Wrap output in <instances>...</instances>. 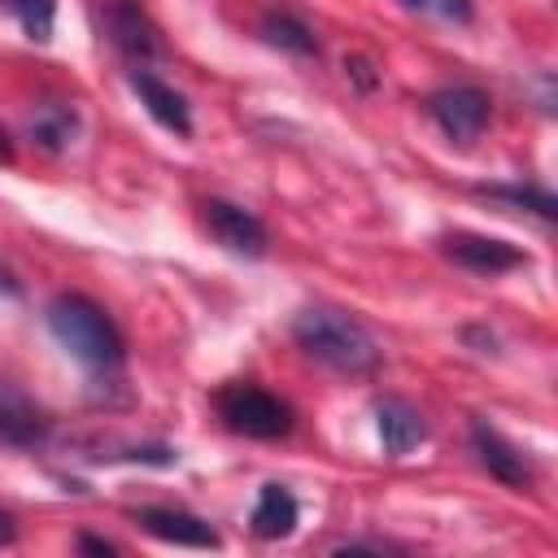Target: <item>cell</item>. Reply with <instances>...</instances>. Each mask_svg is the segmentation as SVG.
Here are the masks:
<instances>
[{
	"label": "cell",
	"mask_w": 558,
	"mask_h": 558,
	"mask_svg": "<svg viewBox=\"0 0 558 558\" xmlns=\"http://www.w3.org/2000/svg\"><path fill=\"white\" fill-rule=\"evenodd\" d=\"M471 453H475V462L497 480V484H506V488H527L532 484V462H527V453L514 445V440H506L493 423H484V418H475L471 423Z\"/></svg>",
	"instance_id": "cell-8"
},
{
	"label": "cell",
	"mask_w": 558,
	"mask_h": 558,
	"mask_svg": "<svg viewBox=\"0 0 558 558\" xmlns=\"http://www.w3.org/2000/svg\"><path fill=\"white\" fill-rule=\"evenodd\" d=\"M410 9L436 17V22H453V26H466L475 17V4L471 0H405Z\"/></svg>",
	"instance_id": "cell-18"
},
{
	"label": "cell",
	"mask_w": 558,
	"mask_h": 558,
	"mask_svg": "<svg viewBox=\"0 0 558 558\" xmlns=\"http://www.w3.org/2000/svg\"><path fill=\"white\" fill-rule=\"evenodd\" d=\"M135 523L166 545H183V549H218L222 545V536L201 514H187L174 506H144V510H135Z\"/></svg>",
	"instance_id": "cell-11"
},
{
	"label": "cell",
	"mask_w": 558,
	"mask_h": 558,
	"mask_svg": "<svg viewBox=\"0 0 558 558\" xmlns=\"http://www.w3.org/2000/svg\"><path fill=\"white\" fill-rule=\"evenodd\" d=\"M0 4L17 17V26L26 31V39H35V44H48V39H52L57 0H0Z\"/></svg>",
	"instance_id": "cell-17"
},
{
	"label": "cell",
	"mask_w": 558,
	"mask_h": 558,
	"mask_svg": "<svg viewBox=\"0 0 558 558\" xmlns=\"http://www.w3.org/2000/svg\"><path fill=\"white\" fill-rule=\"evenodd\" d=\"M257 35H262L270 48H279V52H292V57H318V39H314L310 22L296 17V13H288V9H266L262 22H257Z\"/></svg>",
	"instance_id": "cell-15"
},
{
	"label": "cell",
	"mask_w": 558,
	"mask_h": 558,
	"mask_svg": "<svg viewBox=\"0 0 558 558\" xmlns=\"http://www.w3.org/2000/svg\"><path fill=\"white\" fill-rule=\"evenodd\" d=\"M440 253L471 270V275H506L514 266H527V253L519 244H506L497 235H480V231H449L440 235Z\"/></svg>",
	"instance_id": "cell-7"
},
{
	"label": "cell",
	"mask_w": 558,
	"mask_h": 558,
	"mask_svg": "<svg viewBox=\"0 0 558 558\" xmlns=\"http://www.w3.org/2000/svg\"><path fill=\"white\" fill-rule=\"evenodd\" d=\"M0 292H4V296H22V283H17V279H13L4 266H0Z\"/></svg>",
	"instance_id": "cell-22"
},
{
	"label": "cell",
	"mask_w": 558,
	"mask_h": 558,
	"mask_svg": "<svg viewBox=\"0 0 558 558\" xmlns=\"http://www.w3.org/2000/svg\"><path fill=\"white\" fill-rule=\"evenodd\" d=\"M423 113H427L449 140L471 144V140H480V131L488 126L493 100H488V92L475 87V83H449V87H440V92H432V96L423 100Z\"/></svg>",
	"instance_id": "cell-5"
},
{
	"label": "cell",
	"mask_w": 558,
	"mask_h": 558,
	"mask_svg": "<svg viewBox=\"0 0 558 558\" xmlns=\"http://www.w3.org/2000/svg\"><path fill=\"white\" fill-rule=\"evenodd\" d=\"M201 222H205V231H209L227 253H235V257L257 262V257H266V248H270V235H266L262 218H257L253 209L235 205V201L209 196V201L201 205Z\"/></svg>",
	"instance_id": "cell-6"
},
{
	"label": "cell",
	"mask_w": 558,
	"mask_h": 558,
	"mask_svg": "<svg viewBox=\"0 0 558 558\" xmlns=\"http://www.w3.org/2000/svg\"><path fill=\"white\" fill-rule=\"evenodd\" d=\"M296 519H301L296 497H292L283 484H262V493H257V501H253V514H248L253 536H262V541H283V536L296 532Z\"/></svg>",
	"instance_id": "cell-14"
},
{
	"label": "cell",
	"mask_w": 558,
	"mask_h": 558,
	"mask_svg": "<svg viewBox=\"0 0 558 558\" xmlns=\"http://www.w3.org/2000/svg\"><path fill=\"white\" fill-rule=\"evenodd\" d=\"M126 83H131V92L140 96V105L148 109V118H153L157 126L174 131L179 140L192 135V109H187V100H183L166 78H157V74L144 70V65H131V70H126Z\"/></svg>",
	"instance_id": "cell-10"
},
{
	"label": "cell",
	"mask_w": 558,
	"mask_h": 558,
	"mask_svg": "<svg viewBox=\"0 0 558 558\" xmlns=\"http://www.w3.org/2000/svg\"><path fill=\"white\" fill-rule=\"evenodd\" d=\"M292 340H296V349L305 357L323 362L336 375L362 379V375H375L379 371V344H375V336L353 314H344V310L305 305L292 318Z\"/></svg>",
	"instance_id": "cell-1"
},
{
	"label": "cell",
	"mask_w": 558,
	"mask_h": 558,
	"mask_svg": "<svg viewBox=\"0 0 558 558\" xmlns=\"http://www.w3.org/2000/svg\"><path fill=\"white\" fill-rule=\"evenodd\" d=\"M52 432V418L17 388L0 379V445L9 449H39Z\"/></svg>",
	"instance_id": "cell-9"
},
{
	"label": "cell",
	"mask_w": 558,
	"mask_h": 558,
	"mask_svg": "<svg viewBox=\"0 0 558 558\" xmlns=\"http://www.w3.org/2000/svg\"><path fill=\"white\" fill-rule=\"evenodd\" d=\"M475 196L501 201V205H510V209H527V214H536V218H545V222L558 218V201H554L545 187H536V183H480Z\"/></svg>",
	"instance_id": "cell-16"
},
{
	"label": "cell",
	"mask_w": 558,
	"mask_h": 558,
	"mask_svg": "<svg viewBox=\"0 0 558 558\" xmlns=\"http://www.w3.org/2000/svg\"><path fill=\"white\" fill-rule=\"evenodd\" d=\"M214 410L235 436L248 440H279L292 432V405L257 384H222L214 392Z\"/></svg>",
	"instance_id": "cell-3"
},
{
	"label": "cell",
	"mask_w": 558,
	"mask_h": 558,
	"mask_svg": "<svg viewBox=\"0 0 558 558\" xmlns=\"http://www.w3.org/2000/svg\"><path fill=\"white\" fill-rule=\"evenodd\" d=\"M78 549H83V554H100V558L118 554V545H113V541H105V536H92V532H83V536H78Z\"/></svg>",
	"instance_id": "cell-20"
},
{
	"label": "cell",
	"mask_w": 558,
	"mask_h": 558,
	"mask_svg": "<svg viewBox=\"0 0 558 558\" xmlns=\"http://www.w3.org/2000/svg\"><path fill=\"white\" fill-rule=\"evenodd\" d=\"M26 140L39 148V153H65L74 140H78V109L65 105V100H39L31 113H26Z\"/></svg>",
	"instance_id": "cell-13"
},
{
	"label": "cell",
	"mask_w": 558,
	"mask_h": 558,
	"mask_svg": "<svg viewBox=\"0 0 558 558\" xmlns=\"http://www.w3.org/2000/svg\"><path fill=\"white\" fill-rule=\"evenodd\" d=\"M375 427H379V440H384V453L388 458H405L410 449H418L427 440L423 414L410 401H401V397H384L375 405Z\"/></svg>",
	"instance_id": "cell-12"
},
{
	"label": "cell",
	"mask_w": 558,
	"mask_h": 558,
	"mask_svg": "<svg viewBox=\"0 0 558 558\" xmlns=\"http://www.w3.org/2000/svg\"><path fill=\"white\" fill-rule=\"evenodd\" d=\"M44 323L52 331V340L74 357L83 362L92 375H109L122 366L126 357V344H122V331L118 323L83 292H61L48 301L44 310Z\"/></svg>",
	"instance_id": "cell-2"
},
{
	"label": "cell",
	"mask_w": 558,
	"mask_h": 558,
	"mask_svg": "<svg viewBox=\"0 0 558 558\" xmlns=\"http://www.w3.org/2000/svg\"><path fill=\"white\" fill-rule=\"evenodd\" d=\"M344 74L353 78V87H357V92H375V83H379L375 65H371L366 57H349V61H344Z\"/></svg>",
	"instance_id": "cell-19"
},
{
	"label": "cell",
	"mask_w": 558,
	"mask_h": 558,
	"mask_svg": "<svg viewBox=\"0 0 558 558\" xmlns=\"http://www.w3.org/2000/svg\"><path fill=\"white\" fill-rule=\"evenodd\" d=\"M96 17H100V31L113 44V52L126 57L131 65H148V61H157L166 52L161 31L153 26V17L135 0H100Z\"/></svg>",
	"instance_id": "cell-4"
},
{
	"label": "cell",
	"mask_w": 558,
	"mask_h": 558,
	"mask_svg": "<svg viewBox=\"0 0 558 558\" xmlns=\"http://www.w3.org/2000/svg\"><path fill=\"white\" fill-rule=\"evenodd\" d=\"M0 161H4V166L13 161V140H9V131H4V126H0Z\"/></svg>",
	"instance_id": "cell-23"
},
{
	"label": "cell",
	"mask_w": 558,
	"mask_h": 558,
	"mask_svg": "<svg viewBox=\"0 0 558 558\" xmlns=\"http://www.w3.org/2000/svg\"><path fill=\"white\" fill-rule=\"evenodd\" d=\"M392 545H384V541H344V545H336L331 554H388Z\"/></svg>",
	"instance_id": "cell-21"
}]
</instances>
